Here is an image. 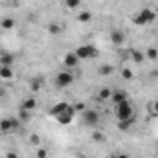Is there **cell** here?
I'll list each match as a JSON object with an SVG mask.
<instances>
[{
  "mask_svg": "<svg viewBox=\"0 0 158 158\" xmlns=\"http://www.w3.org/2000/svg\"><path fill=\"white\" fill-rule=\"evenodd\" d=\"M155 20H156V11H155L153 7H149V6L142 7V9L132 17V22H134L136 26H145V24H151V22H155Z\"/></svg>",
  "mask_w": 158,
  "mask_h": 158,
  "instance_id": "1",
  "label": "cell"
},
{
  "mask_svg": "<svg viewBox=\"0 0 158 158\" xmlns=\"http://www.w3.org/2000/svg\"><path fill=\"white\" fill-rule=\"evenodd\" d=\"M74 53L79 57V61H86V59H94V57H98V48L96 46H92V44H83V46H77L76 50H74Z\"/></svg>",
  "mask_w": 158,
  "mask_h": 158,
  "instance_id": "2",
  "label": "cell"
},
{
  "mask_svg": "<svg viewBox=\"0 0 158 158\" xmlns=\"http://www.w3.org/2000/svg\"><path fill=\"white\" fill-rule=\"evenodd\" d=\"M132 114H134V109H132L129 99L116 105V118H118V121H121V119H132Z\"/></svg>",
  "mask_w": 158,
  "mask_h": 158,
  "instance_id": "3",
  "label": "cell"
},
{
  "mask_svg": "<svg viewBox=\"0 0 158 158\" xmlns=\"http://www.w3.org/2000/svg\"><path fill=\"white\" fill-rule=\"evenodd\" d=\"M81 114H83V123L88 125V127H96V125L99 123V114H98V110H94V109H86V110L81 112Z\"/></svg>",
  "mask_w": 158,
  "mask_h": 158,
  "instance_id": "4",
  "label": "cell"
},
{
  "mask_svg": "<svg viewBox=\"0 0 158 158\" xmlns=\"http://www.w3.org/2000/svg\"><path fill=\"white\" fill-rule=\"evenodd\" d=\"M55 83H57V86H61V88H66V86H70L72 83H74V76L70 74V72H59L57 74V77H55Z\"/></svg>",
  "mask_w": 158,
  "mask_h": 158,
  "instance_id": "5",
  "label": "cell"
},
{
  "mask_svg": "<svg viewBox=\"0 0 158 158\" xmlns=\"http://www.w3.org/2000/svg\"><path fill=\"white\" fill-rule=\"evenodd\" d=\"M68 109H72V105H70V103H66V101H59V103H55V105L48 110V116H50V118H55V116H59V114L66 112Z\"/></svg>",
  "mask_w": 158,
  "mask_h": 158,
  "instance_id": "6",
  "label": "cell"
},
{
  "mask_svg": "<svg viewBox=\"0 0 158 158\" xmlns=\"http://www.w3.org/2000/svg\"><path fill=\"white\" fill-rule=\"evenodd\" d=\"M76 110H74V105H72V109H68L66 112H63V114H59V116H55V119H57V123L59 125H70L72 121H74V118H76Z\"/></svg>",
  "mask_w": 158,
  "mask_h": 158,
  "instance_id": "7",
  "label": "cell"
},
{
  "mask_svg": "<svg viewBox=\"0 0 158 158\" xmlns=\"http://www.w3.org/2000/svg\"><path fill=\"white\" fill-rule=\"evenodd\" d=\"M20 125V119L19 118H6V119H0V131L2 132H9L13 129H17Z\"/></svg>",
  "mask_w": 158,
  "mask_h": 158,
  "instance_id": "8",
  "label": "cell"
},
{
  "mask_svg": "<svg viewBox=\"0 0 158 158\" xmlns=\"http://www.w3.org/2000/svg\"><path fill=\"white\" fill-rule=\"evenodd\" d=\"M63 64H64L66 68H76V66H79V57L74 53V52H70V53H66V55H64Z\"/></svg>",
  "mask_w": 158,
  "mask_h": 158,
  "instance_id": "9",
  "label": "cell"
},
{
  "mask_svg": "<svg viewBox=\"0 0 158 158\" xmlns=\"http://www.w3.org/2000/svg\"><path fill=\"white\" fill-rule=\"evenodd\" d=\"M110 99H112L114 105H118V103H123V101L129 99V94H127V90H112Z\"/></svg>",
  "mask_w": 158,
  "mask_h": 158,
  "instance_id": "10",
  "label": "cell"
},
{
  "mask_svg": "<svg viewBox=\"0 0 158 158\" xmlns=\"http://www.w3.org/2000/svg\"><path fill=\"white\" fill-rule=\"evenodd\" d=\"M110 40H112L114 46H123V42H125V35H123V31H119V30L110 31Z\"/></svg>",
  "mask_w": 158,
  "mask_h": 158,
  "instance_id": "11",
  "label": "cell"
},
{
  "mask_svg": "<svg viewBox=\"0 0 158 158\" xmlns=\"http://www.w3.org/2000/svg\"><path fill=\"white\" fill-rule=\"evenodd\" d=\"M129 53H131V59H132L136 64H142V63L145 61V53H143V52H140V50L131 48V50H129Z\"/></svg>",
  "mask_w": 158,
  "mask_h": 158,
  "instance_id": "12",
  "label": "cell"
},
{
  "mask_svg": "<svg viewBox=\"0 0 158 158\" xmlns=\"http://www.w3.org/2000/svg\"><path fill=\"white\" fill-rule=\"evenodd\" d=\"M20 109L33 112V110L37 109V99H35V98H28V99H24V101L20 103Z\"/></svg>",
  "mask_w": 158,
  "mask_h": 158,
  "instance_id": "13",
  "label": "cell"
},
{
  "mask_svg": "<svg viewBox=\"0 0 158 158\" xmlns=\"http://www.w3.org/2000/svg\"><path fill=\"white\" fill-rule=\"evenodd\" d=\"M13 63H15V55L13 53H7V52L0 53V64L2 66H11Z\"/></svg>",
  "mask_w": 158,
  "mask_h": 158,
  "instance_id": "14",
  "label": "cell"
},
{
  "mask_svg": "<svg viewBox=\"0 0 158 158\" xmlns=\"http://www.w3.org/2000/svg\"><path fill=\"white\" fill-rule=\"evenodd\" d=\"M0 26H2V30H13L15 28V20L11 19V17H6V19H2V22H0Z\"/></svg>",
  "mask_w": 158,
  "mask_h": 158,
  "instance_id": "15",
  "label": "cell"
},
{
  "mask_svg": "<svg viewBox=\"0 0 158 158\" xmlns=\"http://www.w3.org/2000/svg\"><path fill=\"white\" fill-rule=\"evenodd\" d=\"M0 77L2 79H13V70H11V66H2V64H0Z\"/></svg>",
  "mask_w": 158,
  "mask_h": 158,
  "instance_id": "16",
  "label": "cell"
},
{
  "mask_svg": "<svg viewBox=\"0 0 158 158\" xmlns=\"http://www.w3.org/2000/svg\"><path fill=\"white\" fill-rule=\"evenodd\" d=\"M77 20L81 24H88V22L92 20V13H90V11H81L77 15Z\"/></svg>",
  "mask_w": 158,
  "mask_h": 158,
  "instance_id": "17",
  "label": "cell"
},
{
  "mask_svg": "<svg viewBox=\"0 0 158 158\" xmlns=\"http://www.w3.org/2000/svg\"><path fill=\"white\" fill-rule=\"evenodd\" d=\"M145 59H151V61H156V59H158V50H156V48H153V46H149V48L145 50Z\"/></svg>",
  "mask_w": 158,
  "mask_h": 158,
  "instance_id": "18",
  "label": "cell"
},
{
  "mask_svg": "<svg viewBox=\"0 0 158 158\" xmlns=\"http://www.w3.org/2000/svg\"><path fill=\"white\" fill-rule=\"evenodd\" d=\"M110 96H112V90H110L109 86H103V88L99 90V99H101V101H105V99H110Z\"/></svg>",
  "mask_w": 158,
  "mask_h": 158,
  "instance_id": "19",
  "label": "cell"
},
{
  "mask_svg": "<svg viewBox=\"0 0 158 158\" xmlns=\"http://www.w3.org/2000/svg\"><path fill=\"white\" fill-rule=\"evenodd\" d=\"M92 142H96V143H101V142H105V134L101 132V131H92Z\"/></svg>",
  "mask_w": 158,
  "mask_h": 158,
  "instance_id": "20",
  "label": "cell"
},
{
  "mask_svg": "<svg viewBox=\"0 0 158 158\" xmlns=\"http://www.w3.org/2000/svg\"><path fill=\"white\" fill-rule=\"evenodd\" d=\"M131 125H132V119H121V121H118V129L123 131V132H127L131 129Z\"/></svg>",
  "mask_w": 158,
  "mask_h": 158,
  "instance_id": "21",
  "label": "cell"
},
{
  "mask_svg": "<svg viewBox=\"0 0 158 158\" xmlns=\"http://www.w3.org/2000/svg\"><path fill=\"white\" fill-rule=\"evenodd\" d=\"M114 72V66H110V64H101L99 66V76H110Z\"/></svg>",
  "mask_w": 158,
  "mask_h": 158,
  "instance_id": "22",
  "label": "cell"
},
{
  "mask_svg": "<svg viewBox=\"0 0 158 158\" xmlns=\"http://www.w3.org/2000/svg\"><path fill=\"white\" fill-rule=\"evenodd\" d=\"M40 86H42V81H40V79H31V81H30V88H31V92H33V94H37V92H39Z\"/></svg>",
  "mask_w": 158,
  "mask_h": 158,
  "instance_id": "23",
  "label": "cell"
},
{
  "mask_svg": "<svg viewBox=\"0 0 158 158\" xmlns=\"http://www.w3.org/2000/svg\"><path fill=\"white\" fill-rule=\"evenodd\" d=\"M48 33H50V35H59V33H61V26L55 24V22H50V26H48Z\"/></svg>",
  "mask_w": 158,
  "mask_h": 158,
  "instance_id": "24",
  "label": "cell"
},
{
  "mask_svg": "<svg viewBox=\"0 0 158 158\" xmlns=\"http://www.w3.org/2000/svg\"><path fill=\"white\" fill-rule=\"evenodd\" d=\"M64 6L68 9H77L79 6H81V0H64Z\"/></svg>",
  "mask_w": 158,
  "mask_h": 158,
  "instance_id": "25",
  "label": "cell"
},
{
  "mask_svg": "<svg viewBox=\"0 0 158 158\" xmlns=\"http://www.w3.org/2000/svg\"><path fill=\"white\" fill-rule=\"evenodd\" d=\"M30 116H31V112H30V110H24V109H20V110H19V119H20V121H28Z\"/></svg>",
  "mask_w": 158,
  "mask_h": 158,
  "instance_id": "26",
  "label": "cell"
},
{
  "mask_svg": "<svg viewBox=\"0 0 158 158\" xmlns=\"http://www.w3.org/2000/svg\"><path fill=\"white\" fill-rule=\"evenodd\" d=\"M121 77L125 79V81H131L132 79V70H129V68H121Z\"/></svg>",
  "mask_w": 158,
  "mask_h": 158,
  "instance_id": "27",
  "label": "cell"
},
{
  "mask_svg": "<svg viewBox=\"0 0 158 158\" xmlns=\"http://www.w3.org/2000/svg\"><path fill=\"white\" fill-rule=\"evenodd\" d=\"M74 110H76V112H85V110H86V103H83V101L76 103V105H74Z\"/></svg>",
  "mask_w": 158,
  "mask_h": 158,
  "instance_id": "28",
  "label": "cell"
},
{
  "mask_svg": "<svg viewBox=\"0 0 158 158\" xmlns=\"http://www.w3.org/2000/svg\"><path fill=\"white\" fill-rule=\"evenodd\" d=\"M30 143L31 145H40V136L39 134H31L30 136Z\"/></svg>",
  "mask_w": 158,
  "mask_h": 158,
  "instance_id": "29",
  "label": "cell"
},
{
  "mask_svg": "<svg viewBox=\"0 0 158 158\" xmlns=\"http://www.w3.org/2000/svg\"><path fill=\"white\" fill-rule=\"evenodd\" d=\"M35 155H37V158H48V151H46L44 147H39V149L35 151Z\"/></svg>",
  "mask_w": 158,
  "mask_h": 158,
  "instance_id": "30",
  "label": "cell"
},
{
  "mask_svg": "<svg viewBox=\"0 0 158 158\" xmlns=\"http://www.w3.org/2000/svg\"><path fill=\"white\" fill-rule=\"evenodd\" d=\"M6 158H20V156H19L15 151H7V153H6Z\"/></svg>",
  "mask_w": 158,
  "mask_h": 158,
  "instance_id": "31",
  "label": "cell"
},
{
  "mask_svg": "<svg viewBox=\"0 0 158 158\" xmlns=\"http://www.w3.org/2000/svg\"><path fill=\"white\" fill-rule=\"evenodd\" d=\"M151 110H153V116H158V99L153 103V109Z\"/></svg>",
  "mask_w": 158,
  "mask_h": 158,
  "instance_id": "32",
  "label": "cell"
},
{
  "mask_svg": "<svg viewBox=\"0 0 158 158\" xmlns=\"http://www.w3.org/2000/svg\"><path fill=\"white\" fill-rule=\"evenodd\" d=\"M116 158H131V156H129L127 153H119V155H118V156H116Z\"/></svg>",
  "mask_w": 158,
  "mask_h": 158,
  "instance_id": "33",
  "label": "cell"
},
{
  "mask_svg": "<svg viewBox=\"0 0 158 158\" xmlns=\"http://www.w3.org/2000/svg\"><path fill=\"white\" fill-rule=\"evenodd\" d=\"M4 96H6V90H4V88H0V98H4Z\"/></svg>",
  "mask_w": 158,
  "mask_h": 158,
  "instance_id": "34",
  "label": "cell"
},
{
  "mask_svg": "<svg viewBox=\"0 0 158 158\" xmlns=\"http://www.w3.org/2000/svg\"><path fill=\"white\" fill-rule=\"evenodd\" d=\"M77 158H86V156H85L83 153H79V155H77Z\"/></svg>",
  "mask_w": 158,
  "mask_h": 158,
  "instance_id": "35",
  "label": "cell"
},
{
  "mask_svg": "<svg viewBox=\"0 0 158 158\" xmlns=\"http://www.w3.org/2000/svg\"><path fill=\"white\" fill-rule=\"evenodd\" d=\"M0 2H7V0H0Z\"/></svg>",
  "mask_w": 158,
  "mask_h": 158,
  "instance_id": "36",
  "label": "cell"
}]
</instances>
